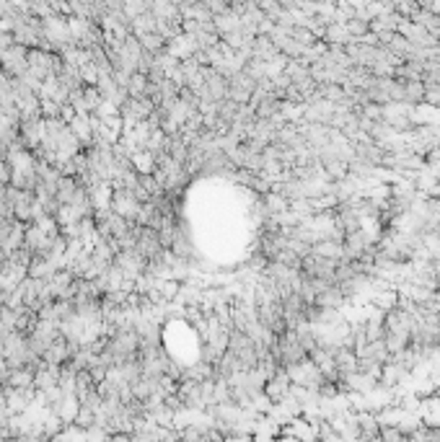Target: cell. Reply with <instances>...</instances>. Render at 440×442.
<instances>
[{"mask_svg":"<svg viewBox=\"0 0 440 442\" xmlns=\"http://www.w3.org/2000/svg\"><path fill=\"white\" fill-rule=\"evenodd\" d=\"M0 73L16 81L21 75L29 73V50H23L18 45H11L0 52Z\"/></svg>","mask_w":440,"mask_h":442,"instance_id":"obj_1","label":"cell"},{"mask_svg":"<svg viewBox=\"0 0 440 442\" xmlns=\"http://www.w3.org/2000/svg\"><path fill=\"white\" fill-rule=\"evenodd\" d=\"M112 210L120 215V218H125L127 223L137 225V220H140V212H143V204L137 202L135 197L129 194V192H125V189L114 187L112 192Z\"/></svg>","mask_w":440,"mask_h":442,"instance_id":"obj_2","label":"cell"},{"mask_svg":"<svg viewBox=\"0 0 440 442\" xmlns=\"http://www.w3.org/2000/svg\"><path fill=\"white\" fill-rule=\"evenodd\" d=\"M23 238H26V225L18 220H6L0 225V248L3 254L11 256L13 251L23 248Z\"/></svg>","mask_w":440,"mask_h":442,"instance_id":"obj_3","label":"cell"},{"mask_svg":"<svg viewBox=\"0 0 440 442\" xmlns=\"http://www.w3.org/2000/svg\"><path fill=\"white\" fill-rule=\"evenodd\" d=\"M290 390H293V383H290L288 373L280 370V373H274L270 380L265 383V396L270 398V404H282L285 398H290Z\"/></svg>","mask_w":440,"mask_h":442,"instance_id":"obj_4","label":"cell"},{"mask_svg":"<svg viewBox=\"0 0 440 442\" xmlns=\"http://www.w3.org/2000/svg\"><path fill=\"white\" fill-rule=\"evenodd\" d=\"M313 306L324 308V310H340V308L349 306L347 298L342 295V290L337 285H329L324 287V290H319V295L313 298Z\"/></svg>","mask_w":440,"mask_h":442,"instance_id":"obj_5","label":"cell"},{"mask_svg":"<svg viewBox=\"0 0 440 442\" xmlns=\"http://www.w3.org/2000/svg\"><path fill=\"white\" fill-rule=\"evenodd\" d=\"M345 29L352 39H363L365 34H371V21H365V18H352V21L345 23Z\"/></svg>","mask_w":440,"mask_h":442,"instance_id":"obj_6","label":"cell"},{"mask_svg":"<svg viewBox=\"0 0 440 442\" xmlns=\"http://www.w3.org/2000/svg\"><path fill=\"white\" fill-rule=\"evenodd\" d=\"M425 104L440 112V86H425Z\"/></svg>","mask_w":440,"mask_h":442,"instance_id":"obj_7","label":"cell"},{"mask_svg":"<svg viewBox=\"0 0 440 442\" xmlns=\"http://www.w3.org/2000/svg\"><path fill=\"white\" fill-rule=\"evenodd\" d=\"M220 442H249V437L246 435H236V432H228V435H223V440Z\"/></svg>","mask_w":440,"mask_h":442,"instance_id":"obj_8","label":"cell"},{"mask_svg":"<svg viewBox=\"0 0 440 442\" xmlns=\"http://www.w3.org/2000/svg\"><path fill=\"white\" fill-rule=\"evenodd\" d=\"M433 396H435V398H440V383H438V385H435V390H433Z\"/></svg>","mask_w":440,"mask_h":442,"instance_id":"obj_9","label":"cell"}]
</instances>
